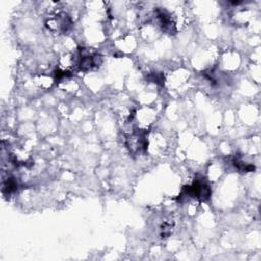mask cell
Segmentation results:
<instances>
[{"label": "cell", "instance_id": "obj_1", "mask_svg": "<svg viewBox=\"0 0 261 261\" xmlns=\"http://www.w3.org/2000/svg\"><path fill=\"white\" fill-rule=\"evenodd\" d=\"M184 193L187 196L197 198L199 200L205 201L209 199L211 191L209 186L201 179H196L191 186H188L184 189Z\"/></svg>", "mask_w": 261, "mask_h": 261}]
</instances>
